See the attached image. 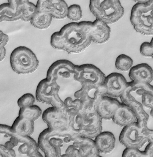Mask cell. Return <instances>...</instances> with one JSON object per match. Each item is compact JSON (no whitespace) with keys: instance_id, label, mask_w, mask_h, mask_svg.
<instances>
[{"instance_id":"obj_1","label":"cell","mask_w":153,"mask_h":157,"mask_svg":"<svg viewBox=\"0 0 153 157\" xmlns=\"http://www.w3.org/2000/svg\"><path fill=\"white\" fill-rule=\"evenodd\" d=\"M98 20L71 22L64 25L59 31L50 37L51 47L58 50H63L69 54L79 53L91 44L93 31Z\"/></svg>"},{"instance_id":"obj_2","label":"cell","mask_w":153,"mask_h":157,"mask_svg":"<svg viewBox=\"0 0 153 157\" xmlns=\"http://www.w3.org/2000/svg\"><path fill=\"white\" fill-rule=\"evenodd\" d=\"M82 137L47 128L40 133L37 143L45 157H79Z\"/></svg>"},{"instance_id":"obj_3","label":"cell","mask_w":153,"mask_h":157,"mask_svg":"<svg viewBox=\"0 0 153 157\" xmlns=\"http://www.w3.org/2000/svg\"><path fill=\"white\" fill-rule=\"evenodd\" d=\"M2 157H43L38 144L31 136L19 135L9 125H0Z\"/></svg>"},{"instance_id":"obj_4","label":"cell","mask_w":153,"mask_h":157,"mask_svg":"<svg viewBox=\"0 0 153 157\" xmlns=\"http://www.w3.org/2000/svg\"><path fill=\"white\" fill-rule=\"evenodd\" d=\"M89 7L97 19L108 25L118 22L124 14L120 0H89Z\"/></svg>"},{"instance_id":"obj_5","label":"cell","mask_w":153,"mask_h":157,"mask_svg":"<svg viewBox=\"0 0 153 157\" xmlns=\"http://www.w3.org/2000/svg\"><path fill=\"white\" fill-rule=\"evenodd\" d=\"M130 21L138 33L144 36L153 35V0L136 3L132 8Z\"/></svg>"},{"instance_id":"obj_6","label":"cell","mask_w":153,"mask_h":157,"mask_svg":"<svg viewBox=\"0 0 153 157\" xmlns=\"http://www.w3.org/2000/svg\"><path fill=\"white\" fill-rule=\"evenodd\" d=\"M10 60L13 71L19 75L32 73L39 65L35 54L30 49L24 46L15 48L10 55Z\"/></svg>"},{"instance_id":"obj_7","label":"cell","mask_w":153,"mask_h":157,"mask_svg":"<svg viewBox=\"0 0 153 157\" xmlns=\"http://www.w3.org/2000/svg\"><path fill=\"white\" fill-rule=\"evenodd\" d=\"M106 77L100 69L92 64L77 65L73 75L74 80L81 86H102Z\"/></svg>"},{"instance_id":"obj_8","label":"cell","mask_w":153,"mask_h":157,"mask_svg":"<svg viewBox=\"0 0 153 157\" xmlns=\"http://www.w3.org/2000/svg\"><path fill=\"white\" fill-rule=\"evenodd\" d=\"M105 95L106 92L103 85H84L75 92L74 97L81 101L84 110H93L95 109L97 104Z\"/></svg>"},{"instance_id":"obj_9","label":"cell","mask_w":153,"mask_h":157,"mask_svg":"<svg viewBox=\"0 0 153 157\" xmlns=\"http://www.w3.org/2000/svg\"><path fill=\"white\" fill-rule=\"evenodd\" d=\"M119 141L126 148L140 149L151 140L142 134L141 129L135 123L123 127L120 134Z\"/></svg>"},{"instance_id":"obj_10","label":"cell","mask_w":153,"mask_h":157,"mask_svg":"<svg viewBox=\"0 0 153 157\" xmlns=\"http://www.w3.org/2000/svg\"><path fill=\"white\" fill-rule=\"evenodd\" d=\"M132 92V89L129 85L120 98L122 102L128 105L133 111L137 118V123L141 129L142 132L144 133L149 129L147 127V123L149 116L144 109L142 104L136 100L132 96L131 94Z\"/></svg>"},{"instance_id":"obj_11","label":"cell","mask_w":153,"mask_h":157,"mask_svg":"<svg viewBox=\"0 0 153 157\" xmlns=\"http://www.w3.org/2000/svg\"><path fill=\"white\" fill-rule=\"evenodd\" d=\"M79 112L83 117L82 137L94 139L102 132V119L96 109Z\"/></svg>"},{"instance_id":"obj_12","label":"cell","mask_w":153,"mask_h":157,"mask_svg":"<svg viewBox=\"0 0 153 157\" xmlns=\"http://www.w3.org/2000/svg\"><path fill=\"white\" fill-rule=\"evenodd\" d=\"M128 86L129 82L118 73H112L106 76L103 84L106 95L117 99L121 98Z\"/></svg>"},{"instance_id":"obj_13","label":"cell","mask_w":153,"mask_h":157,"mask_svg":"<svg viewBox=\"0 0 153 157\" xmlns=\"http://www.w3.org/2000/svg\"><path fill=\"white\" fill-rule=\"evenodd\" d=\"M42 118L49 129L68 132V115L60 110L52 106L48 108L42 113Z\"/></svg>"},{"instance_id":"obj_14","label":"cell","mask_w":153,"mask_h":157,"mask_svg":"<svg viewBox=\"0 0 153 157\" xmlns=\"http://www.w3.org/2000/svg\"><path fill=\"white\" fill-rule=\"evenodd\" d=\"M76 66L68 60L56 61L49 68L46 78L52 82H58L60 78H69L71 75H74Z\"/></svg>"},{"instance_id":"obj_15","label":"cell","mask_w":153,"mask_h":157,"mask_svg":"<svg viewBox=\"0 0 153 157\" xmlns=\"http://www.w3.org/2000/svg\"><path fill=\"white\" fill-rule=\"evenodd\" d=\"M0 5V21L14 22L21 20L23 9L29 0H7Z\"/></svg>"},{"instance_id":"obj_16","label":"cell","mask_w":153,"mask_h":157,"mask_svg":"<svg viewBox=\"0 0 153 157\" xmlns=\"http://www.w3.org/2000/svg\"><path fill=\"white\" fill-rule=\"evenodd\" d=\"M60 86L57 82H52L47 78L39 83L36 90V98L39 102L50 104L54 95L59 92Z\"/></svg>"},{"instance_id":"obj_17","label":"cell","mask_w":153,"mask_h":157,"mask_svg":"<svg viewBox=\"0 0 153 157\" xmlns=\"http://www.w3.org/2000/svg\"><path fill=\"white\" fill-rule=\"evenodd\" d=\"M120 104L117 98L105 95L97 104L95 109L102 120H112Z\"/></svg>"},{"instance_id":"obj_18","label":"cell","mask_w":153,"mask_h":157,"mask_svg":"<svg viewBox=\"0 0 153 157\" xmlns=\"http://www.w3.org/2000/svg\"><path fill=\"white\" fill-rule=\"evenodd\" d=\"M129 77L134 83L151 84L153 80V70L147 63L137 64L130 70Z\"/></svg>"},{"instance_id":"obj_19","label":"cell","mask_w":153,"mask_h":157,"mask_svg":"<svg viewBox=\"0 0 153 157\" xmlns=\"http://www.w3.org/2000/svg\"><path fill=\"white\" fill-rule=\"evenodd\" d=\"M132 92H135L142 98L143 106L151 109V115L153 118V86L151 84H139L132 81L129 82Z\"/></svg>"},{"instance_id":"obj_20","label":"cell","mask_w":153,"mask_h":157,"mask_svg":"<svg viewBox=\"0 0 153 157\" xmlns=\"http://www.w3.org/2000/svg\"><path fill=\"white\" fill-rule=\"evenodd\" d=\"M112 121L122 127L137 123V119L133 111L123 102H121L112 118Z\"/></svg>"},{"instance_id":"obj_21","label":"cell","mask_w":153,"mask_h":157,"mask_svg":"<svg viewBox=\"0 0 153 157\" xmlns=\"http://www.w3.org/2000/svg\"><path fill=\"white\" fill-rule=\"evenodd\" d=\"M94 140L99 153L109 154L115 149L116 138L111 132H102Z\"/></svg>"},{"instance_id":"obj_22","label":"cell","mask_w":153,"mask_h":157,"mask_svg":"<svg viewBox=\"0 0 153 157\" xmlns=\"http://www.w3.org/2000/svg\"><path fill=\"white\" fill-rule=\"evenodd\" d=\"M12 130L19 135L31 136L34 132V122L18 116L11 126Z\"/></svg>"},{"instance_id":"obj_23","label":"cell","mask_w":153,"mask_h":157,"mask_svg":"<svg viewBox=\"0 0 153 157\" xmlns=\"http://www.w3.org/2000/svg\"><path fill=\"white\" fill-rule=\"evenodd\" d=\"M69 6L64 0H50L47 12L56 19H65L67 17Z\"/></svg>"},{"instance_id":"obj_24","label":"cell","mask_w":153,"mask_h":157,"mask_svg":"<svg viewBox=\"0 0 153 157\" xmlns=\"http://www.w3.org/2000/svg\"><path fill=\"white\" fill-rule=\"evenodd\" d=\"M52 18V16L48 13L37 11L30 22L35 28L44 30L50 26Z\"/></svg>"},{"instance_id":"obj_25","label":"cell","mask_w":153,"mask_h":157,"mask_svg":"<svg viewBox=\"0 0 153 157\" xmlns=\"http://www.w3.org/2000/svg\"><path fill=\"white\" fill-rule=\"evenodd\" d=\"M42 111L40 107L34 105L30 107L20 108L18 116L35 122L41 116Z\"/></svg>"},{"instance_id":"obj_26","label":"cell","mask_w":153,"mask_h":157,"mask_svg":"<svg viewBox=\"0 0 153 157\" xmlns=\"http://www.w3.org/2000/svg\"><path fill=\"white\" fill-rule=\"evenodd\" d=\"M121 157H153V142H149L144 151L136 148H126Z\"/></svg>"},{"instance_id":"obj_27","label":"cell","mask_w":153,"mask_h":157,"mask_svg":"<svg viewBox=\"0 0 153 157\" xmlns=\"http://www.w3.org/2000/svg\"><path fill=\"white\" fill-rule=\"evenodd\" d=\"M133 62L132 58L125 54H121L116 59L115 66L116 68L121 71H130L132 68Z\"/></svg>"},{"instance_id":"obj_28","label":"cell","mask_w":153,"mask_h":157,"mask_svg":"<svg viewBox=\"0 0 153 157\" xmlns=\"http://www.w3.org/2000/svg\"><path fill=\"white\" fill-rule=\"evenodd\" d=\"M83 17V12L80 5L78 4L71 5L69 6L67 17L73 22L80 21Z\"/></svg>"},{"instance_id":"obj_29","label":"cell","mask_w":153,"mask_h":157,"mask_svg":"<svg viewBox=\"0 0 153 157\" xmlns=\"http://www.w3.org/2000/svg\"><path fill=\"white\" fill-rule=\"evenodd\" d=\"M37 11L36 5L29 1L26 4L23 9L21 20L25 22H30Z\"/></svg>"},{"instance_id":"obj_30","label":"cell","mask_w":153,"mask_h":157,"mask_svg":"<svg viewBox=\"0 0 153 157\" xmlns=\"http://www.w3.org/2000/svg\"><path fill=\"white\" fill-rule=\"evenodd\" d=\"M35 99L33 94L26 93L17 100V105L20 108L30 107L34 105Z\"/></svg>"},{"instance_id":"obj_31","label":"cell","mask_w":153,"mask_h":157,"mask_svg":"<svg viewBox=\"0 0 153 157\" xmlns=\"http://www.w3.org/2000/svg\"><path fill=\"white\" fill-rule=\"evenodd\" d=\"M140 52L142 56L147 58L152 57L153 54V49L151 42H143L140 47Z\"/></svg>"},{"instance_id":"obj_32","label":"cell","mask_w":153,"mask_h":157,"mask_svg":"<svg viewBox=\"0 0 153 157\" xmlns=\"http://www.w3.org/2000/svg\"><path fill=\"white\" fill-rule=\"evenodd\" d=\"M9 41L8 35L4 33L2 30L0 31V47H5Z\"/></svg>"},{"instance_id":"obj_33","label":"cell","mask_w":153,"mask_h":157,"mask_svg":"<svg viewBox=\"0 0 153 157\" xmlns=\"http://www.w3.org/2000/svg\"><path fill=\"white\" fill-rule=\"evenodd\" d=\"M6 55V49L5 47H0V60L1 61L3 60Z\"/></svg>"},{"instance_id":"obj_34","label":"cell","mask_w":153,"mask_h":157,"mask_svg":"<svg viewBox=\"0 0 153 157\" xmlns=\"http://www.w3.org/2000/svg\"><path fill=\"white\" fill-rule=\"evenodd\" d=\"M136 3H144L148 2L149 0H133Z\"/></svg>"},{"instance_id":"obj_35","label":"cell","mask_w":153,"mask_h":157,"mask_svg":"<svg viewBox=\"0 0 153 157\" xmlns=\"http://www.w3.org/2000/svg\"><path fill=\"white\" fill-rule=\"evenodd\" d=\"M151 44L152 46L153 47V37L152 38L151 40ZM152 58L153 59V56L152 57Z\"/></svg>"}]
</instances>
